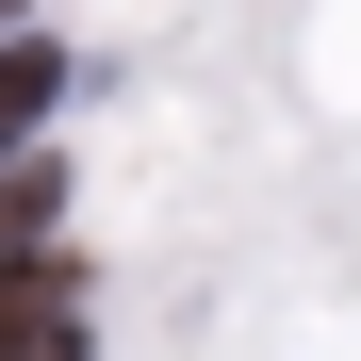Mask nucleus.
<instances>
[{
  "label": "nucleus",
  "instance_id": "obj_2",
  "mask_svg": "<svg viewBox=\"0 0 361 361\" xmlns=\"http://www.w3.org/2000/svg\"><path fill=\"white\" fill-rule=\"evenodd\" d=\"M66 99V49H0V164L33 148V115Z\"/></svg>",
  "mask_w": 361,
  "mask_h": 361
},
{
  "label": "nucleus",
  "instance_id": "obj_3",
  "mask_svg": "<svg viewBox=\"0 0 361 361\" xmlns=\"http://www.w3.org/2000/svg\"><path fill=\"white\" fill-rule=\"evenodd\" d=\"M17 17H33V0H0V33H17Z\"/></svg>",
  "mask_w": 361,
  "mask_h": 361
},
{
  "label": "nucleus",
  "instance_id": "obj_1",
  "mask_svg": "<svg viewBox=\"0 0 361 361\" xmlns=\"http://www.w3.org/2000/svg\"><path fill=\"white\" fill-rule=\"evenodd\" d=\"M0 361H82V279H66V263L0 279Z\"/></svg>",
  "mask_w": 361,
  "mask_h": 361
}]
</instances>
